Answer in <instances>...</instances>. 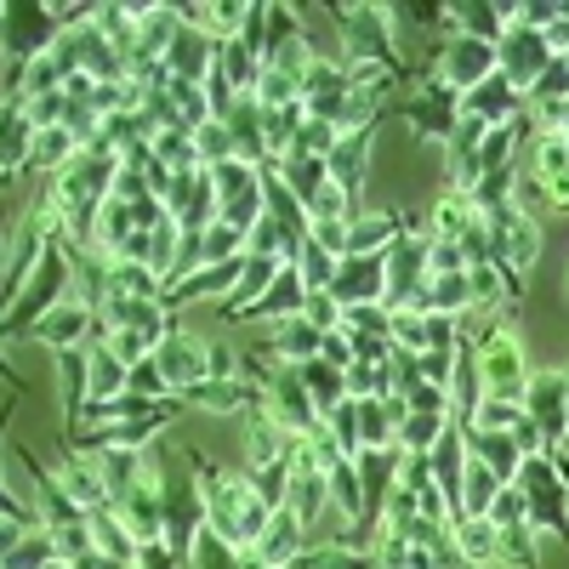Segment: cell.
Wrapping results in <instances>:
<instances>
[{"instance_id": "6da1fadb", "label": "cell", "mask_w": 569, "mask_h": 569, "mask_svg": "<svg viewBox=\"0 0 569 569\" xmlns=\"http://www.w3.org/2000/svg\"><path fill=\"white\" fill-rule=\"evenodd\" d=\"M182 461L194 467V479H200V496H206V530H217L228 547L251 552L257 536L268 530V507H262V496L251 490V479H246V472H222V467H211V456H200V450H188Z\"/></svg>"}, {"instance_id": "7a4b0ae2", "label": "cell", "mask_w": 569, "mask_h": 569, "mask_svg": "<svg viewBox=\"0 0 569 569\" xmlns=\"http://www.w3.org/2000/svg\"><path fill=\"white\" fill-rule=\"evenodd\" d=\"M74 268H80V251L63 240V228H52V233H46V246H40V262H34L29 279H23V291L12 297L7 313H0V348L23 342L29 330L58 308V297L74 284Z\"/></svg>"}, {"instance_id": "3957f363", "label": "cell", "mask_w": 569, "mask_h": 569, "mask_svg": "<svg viewBox=\"0 0 569 569\" xmlns=\"http://www.w3.org/2000/svg\"><path fill=\"white\" fill-rule=\"evenodd\" d=\"M342 34V63L348 69H382L393 80H410V63L399 58V34L388 7H325Z\"/></svg>"}, {"instance_id": "277c9868", "label": "cell", "mask_w": 569, "mask_h": 569, "mask_svg": "<svg viewBox=\"0 0 569 569\" xmlns=\"http://www.w3.org/2000/svg\"><path fill=\"white\" fill-rule=\"evenodd\" d=\"M200 530H206V496L194 485V467L171 456V461H160V541L182 569H188V552H194Z\"/></svg>"}, {"instance_id": "5b68a950", "label": "cell", "mask_w": 569, "mask_h": 569, "mask_svg": "<svg viewBox=\"0 0 569 569\" xmlns=\"http://www.w3.org/2000/svg\"><path fill=\"white\" fill-rule=\"evenodd\" d=\"M518 496H525V512H530V530L536 536H558L569 547V485L558 472V456H525V467H518Z\"/></svg>"}, {"instance_id": "8992f818", "label": "cell", "mask_w": 569, "mask_h": 569, "mask_svg": "<svg viewBox=\"0 0 569 569\" xmlns=\"http://www.w3.org/2000/svg\"><path fill=\"white\" fill-rule=\"evenodd\" d=\"M382 120H410L416 137H427V142H439V149H445L450 131L461 126V91H450L445 80L427 74L416 98H405V103H382Z\"/></svg>"}, {"instance_id": "52a82bcc", "label": "cell", "mask_w": 569, "mask_h": 569, "mask_svg": "<svg viewBox=\"0 0 569 569\" xmlns=\"http://www.w3.org/2000/svg\"><path fill=\"white\" fill-rule=\"evenodd\" d=\"M427 74L433 80H445L450 91H472L479 80H490L496 74V46L490 40H472V34H445V40H433L427 46Z\"/></svg>"}, {"instance_id": "ba28073f", "label": "cell", "mask_w": 569, "mask_h": 569, "mask_svg": "<svg viewBox=\"0 0 569 569\" xmlns=\"http://www.w3.org/2000/svg\"><path fill=\"white\" fill-rule=\"evenodd\" d=\"M518 410L530 416L536 439L547 456H558L569 445V410H563V370H530V388L518 399Z\"/></svg>"}, {"instance_id": "9c48e42d", "label": "cell", "mask_w": 569, "mask_h": 569, "mask_svg": "<svg viewBox=\"0 0 569 569\" xmlns=\"http://www.w3.org/2000/svg\"><path fill=\"white\" fill-rule=\"evenodd\" d=\"M427 251H433V233L416 228V222L382 251V257H388V297H382L388 308H410V302L421 297L427 273H433V268H427Z\"/></svg>"}, {"instance_id": "30bf717a", "label": "cell", "mask_w": 569, "mask_h": 569, "mask_svg": "<svg viewBox=\"0 0 569 569\" xmlns=\"http://www.w3.org/2000/svg\"><path fill=\"white\" fill-rule=\"evenodd\" d=\"M552 58H558V52H552V40H547L541 29H530V23H518V18H512V29L496 40V74L512 80L518 91H530V86L547 74Z\"/></svg>"}, {"instance_id": "8fae6325", "label": "cell", "mask_w": 569, "mask_h": 569, "mask_svg": "<svg viewBox=\"0 0 569 569\" xmlns=\"http://www.w3.org/2000/svg\"><path fill=\"white\" fill-rule=\"evenodd\" d=\"M337 308H388V257H342L337 273H330V291H325Z\"/></svg>"}, {"instance_id": "7c38bea8", "label": "cell", "mask_w": 569, "mask_h": 569, "mask_svg": "<svg viewBox=\"0 0 569 569\" xmlns=\"http://www.w3.org/2000/svg\"><path fill=\"white\" fill-rule=\"evenodd\" d=\"M370 142H376V126H353L337 137V149L325 154V171H330V188L353 206V217L365 211V171H370Z\"/></svg>"}, {"instance_id": "4fadbf2b", "label": "cell", "mask_w": 569, "mask_h": 569, "mask_svg": "<svg viewBox=\"0 0 569 569\" xmlns=\"http://www.w3.org/2000/svg\"><path fill=\"white\" fill-rule=\"evenodd\" d=\"M98 330H103V319H98V308H91V302H63V308H52L29 330V342L52 348V353H69V348H86Z\"/></svg>"}, {"instance_id": "5bb4252c", "label": "cell", "mask_w": 569, "mask_h": 569, "mask_svg": "<svg viewBox=\"0 0 569 569\" xmlns=\"http://www.w3.org/2000/svg\"><path fill=\"white\" fill-rule=\"evenodd\" d=\"M177 399H182V410H211V416H246V410H251V405L262 399V388L251 382V376H206V382L182 388Z\"/></svg>"}, {"instance_id": "9a60e30c", "label": "cell", "mask_w": 569, "mask_h": 569, "mask_svg": "<svg viewBox=\"0 0 569 569\" xmlns=\"http://www.w3.org/2000/svg\"><path fill=\"white\" fill-rule=\"evenodd\" d=\"M302 302H308V284H302V273H297V262H284L279 273H273V284L246 308V313H233V325H279V319H297L302 313Z\"/></svg>"}, {"instance_id": "2e32d148", "label": "cell", "mask_w": 569, "mask_h": 569, "mask_svg": "<svg viewBox=\"0 0 569 569\" xmlns=\"http://www.w3.org/2000/svg\"><path fill=\"white\" fill-rule=\"evenodd\" d=\"M206 348H211V342L188 337V330H171V337L154 348V365H160V376H166V388H171V393L206 382Z\"/></svg>"}, {"instance_id": "e0dca14e", "label": "cell", "mask_w": 569, "mask_h": 569, "mask_svg": "<svg viewBox=\"0 0 569 569\" xmlns=\"http://www.w3.org/2000/svg\"><path fill=\"white\" fill-rule=\"evenodd\" d=\"M461 114L485 120V126H512L518 114H525V91H518L512 80H501V74H490L472 91H461Z\"/></svg>"}, {"instance_id": "ac0fdd59", "label": "cell", "mask_w": 569, "mask_h": 569, "mask_svg": "<svg viewBox=\"0 0 569 569\" xmlns=\"http://www.w3.org/2000/svg\"><path fill=\"white\" fill-rule=\"evenodd\" d=\"M251 552H257L262 569H284V563H297V558L308 552V530L297 525L291 507H273V512H268V530L257 536Z\"/></svg>"}, {"instance_id": "d6986e66", "label": "cell", "mask_w": 569, "mask_h": 569, "mask_svg": "<svg viewBox=\"0 0 569 569\" xmlns=\"http://www.w3.org/2000/svg\"><path fill=\"white\" fill-rule=\"evenodd\" d=\"M240 421H246V472H251V467H268V461H284V456L297 450V439H291V433H284V427L268 416V405H262V399H257Z\"/></svg>"}, {"instance_id": "ffe728a7", "label": "cell", "mask_w": 569, "mask_h": 569, "mask_svg": "<svg viewBox=\"0 0 569 569\" xmlns=\"http://www.w3.org/2000/svg\"><path fill=\"white\" fill-rule=\"evenodd\" d=\"M34 120L23 103H0V177H29V154H34Z\"/></svg>"}, {"instance_id": "44dd1931", "label": "cell", "mask_w": 569, "mask_h": 569, "mask_svg": "<svg viewBox=\"0 0 569 569\" xmlns=\"http://www.w3.org/2000/svg\"><path fill=\"white\" fill-rule=\"evenodd\" d=\"M410 222H416L410 211H359V217L348 222V257H376V251H388Z\"/></svg>"}, {"instance_id": "7402d4cb", "label": "cell", "mask_w": 569, "mask_h": 569, "mask_svg": "<svg viewBox=\"0 0 569 569\" xmlns=\"http://www.w3.org/2000/svg\"><path fill=\"white\" fill-rule=\"evenodd\" d=\"M461 433H467V456L485 461L501 485L518 479V467H525V445H518L512 433H479V427H461Z\"/></svg>"}, {"instance_id": "603a6c76", "label": "cell", "mask_w": 569, "mask_h": 569, "mask_svg": "<svg viewBox=\"0 0 569 569\" xmlns=\"http://www.w3.org/2000/svg\"><path fill=\"white\" fill-rule=\"evenodd\" d=\"M126 382H131V365L114 359L103 342H91V348H86V405H109V399H120Z\"/></svg>"}, {"instance_id": "cb8c5ba5", "label": "cell", "mask_w": 569, "mask_h": 569, "mask_svg": "<svg viewBox=\"0 0 569 569\" xmlns=\"http://www.w3.org/2000/svg\"><path fill=\"white\" fill-rule=\"evenodd\" d=\"M359 405V450H382L393 445L399 421H405V399L388 393V399H353Z\"/></svg>"}, {"instance_id": "d4e9b609", "label": "cell", "mask_w": 569, "mask_h": 569, "mask_svg": "<svg viewBox=\"0 0 569 569\" xmlns=\"http://www.w3.org/2000/svg\"><path fill=\"white\" fill-rule=\"evenodd\" d=\"M450 29L496 46V40L512 29V7H490V0H467V7H450Z\"/></svg>"}, {"instance_id": "484cf974", "label": "cell", "mask_w": 569, "mask_h": 569, "mask_svg": "<svg viewBox=\"0 0 569 569\" xmlns=\"http://www.w3.org/2000/svg\"><path fill=\"white\" fill-rule=\"evenodd\" d=\"M86 525H91V541H98V558L109 563H137V536L120 525V512L114 507H98V512H86Z\"/></svg>"}, {"instance_id": "4316f807", "label": "cell", "mask_w": 569, "mask_h": 569, "mask_svg": "<svg viewBox=\"0 0 569 569\" xmlns=\"http://www.w3.org/2000/svg\"><path fill=\"white\" fill-rule=\"evenodd\" d=\"M297 376H302V388H308V399H313L319 421L348 399V376H342L337 365H325V359H302V365H297Z\"/></svg>"}, {"instance_id": "83f0119b", "label": "cell", "mask_w": 569, "mask_h": 569, "mask_svg": "<svg viewBox=\"0 0 569 569\" xmlns=\"http://www.w3.org/2000/svg\"><path fill=\"white\" fill-rule=\"evenodd\" d=\"M496 569H541V536L530 530V518L496 530Z\"/></svg>"}, {"instance_id": "f1b7e54d", "label": "cell", "mask_w": 569, "mask_h": 569, "mask_svg": "<svg viewBox=\"0 0 569 569\" xmlns=\"http://www.w3.org/2000/svg\"><path fill=\"white\" fill-rule=\"evenodd\" d=\"M268 166L279 171V182L291 188V194H297L302 206H313V200H319V188L330 182L325 160H313V154H284V160H268Z\"/></svg>"}, {"instance_id": "f546056e", "label": "cell", "mask_w": 569, "mask_h": 569, "mask_svg": "<svg viewBox=\"0 0 569 569\" xmlns=\"http://www.w3.org/2000/svg\"><path fill=\"white\" fill-rule=\"evenodd\" d=\"M445 433H450V416H433V410H405V421H399L393 445H399L405 456H427V450H433Z\"/></svg>"}, {"instance_id": "4dcf8cb0", "label": "cell", "mask_w": 569, "mask_h": 569, "mask_svg": "<svg viewBox=\"0 0 569 569\" xmlns=\"http://www.w3.org/2000/svg\"><path fill=\"white\" fill-rule=\"evenodd\" d=\"M58 563V541H52V530H23V541L0 558V569H52Z\"/></svg>"}, {"instance_id": "1f68e13d", "label": "cell", "mask_w": 569, "mask_h": 569, "mask_svg": "<svg viewBox=\"0 0 569 569\" xmlns=\"http://www.w3.org/2000/svg\"><path fill=\"white\" fill-rule=\"evenodd\" d=\"M450 536H456L467 563H490L496 569V525L490 518H461V525H450Z\"/></svg>"}, {"instance_id": "d6a6232c", "label": "cell", "mask_w": 569, "mask_h": 569, "mask_svg": "<svg viewBox=\"0 0 569 569\" xmlns=\"http://www.w3.org/2000/svg\"><path fill=\"white\" fill-rule=\"evenodd\" d=\"M23 399H7L0 405V450H7V427H12V410H18ZM0 518H12V525H40V512L23 501V496H12L7 490V479H0Z\"/></svg>"}, {"instance_id": "836d02e7", "label": "cell", "mask_w": 569, "mask_h": 569, "mask_svg": "<svg viewBox=\"0 0 569 569\" xmlns=\"http://www.w3.org/2000/svg\"><path fill=\"white\" fill-rule=\"evenodd\" d=\"M233 257H246V233H233L228 222H211V228L200 233V268L233 262Z\"/></svg>"}, {"instance_id": "e575fe53", "label": "cell", "mask_w": 569, "mask_h": 569, "mask_svg": "<svg viewBox=\"0 0 569 569\" xmlns=\"http://www.w3.org/2000/svg\"><path fill=\"white\" fill-rule=\"evenodd\" d=\"M319 427H325V439L337 445L342 456H359V405H353V399H342Z\"/></svg>"}, {"instance_id": "d590c367", "label": "cell", "mask_w": 569, "mask_h": 569, "mask_svg": "<svg viewBox=\"0 0 569 569\" xmlns=\"http://www.w3.org/2000/svg\"><path fill=\"white\" fill-rule=\"evenodd\" d=\"M393 365H348V399H388Z\"/></svg>"}, {"instance_id": "8d00e7d4", "label": "cell", "mask_w": 569, "mask_h": 569, "mask_svg": "<svg viewBox=\"0 0 569 569\" xmlns=\"http://www.w3.org/2000/svg\"><path fill=\"white\" fill-rule=\"evenodd\" d=\"M337 262H342V257H330V251H325V246H313V240L302 246L297 273H302V284H308V297H313V291H330V273H337Z\"/></svg>"}, {"instance_id": "74e56055", "label": "cell", "mask_w": 569, "mask_h": 569, "mask_svg": "<svg viewBox=\"0 0 569 569\" xmlns=\"http://www.w3.org/2000/svg\"><path fill=\"white\" fill-rule=\"evenodd\" d=\"M126 393H142V399H154V405H160V399H171V388H166V376H160L154 353L131 365V382H126Z\"/></svg>"}, {"instance_id": "f35d334b", "label": "cell", "mask_w": 569, "mask_h": 569, "mask_svg": "<svg viewBox=\"0 0 569 569\" xmlns=\"http://www.w3.org/2000/svg\"><path fill=\"white\" fill-rule=\"evenodd\" d=\"M399 399H405V410H433V416H450V393H445L439 382H410V388H399Z\"/></svg>"}, {"instance_id": "ab89813d", "label": "cell", "mask_w": 569, "mask_h": 569, "mask_svg": "<svg viewBox=\"0 0 569 569\" xmlns=\"http://www.w3.org/2000/svg\"><path fill=\"white\" fill-rule=\"evenodd\" d=\"M29 206H34V200L18 194V177H0V233H12V222H23Z\"/></svg>"}, {"instance_id": "60d3db41", "label": "cell", "mask_w": 569, "mask_h": 569, "mask_svg": "<svg viewBox=\"0 0 569 569\" xmlns=\"http://www.w3.org/2000/svg\"><path fill=\"white\" fill-rule=\"evenodd\" d=\"M485 518H490L496 530H501V525H525L530 512H525V496H518V485H507V490L490 501V512H485Z\"/></svg>"}, {"instance_id": "b9f144b4", "label": "cell", "mask_w": 569, "mask_h": 569, "mask_svg": "<svg viewBox=\"0 0 569 569\" xmlns=\"http://www.w3.org/2000/svg\"><path fill=\"white\" fill-rule=\"evenodd\" d=\"M558 472H563V485H569V456L563 450H558Z\"/></svg>"}, {"instance_id": "7bdbcfd3", "label": "cell", "mask_w": 569, "mask_h": 569, "mask_svg": "<svg viewBox=\"0 0 569 569\" xmlns=\"http://www.w3.org/2000/svg\"><path fill=\"white\" fill-rule=\"evenodd\" d=\"M563 410H569V370H563ZM569 456V450H563Z\"/></svg>"}, {"instance_id": "ee69618b", "label": "cell", "mask_w": 569, "mask_h": 569, "mask_svg": "<svg viewBox=\"0 0 569 569\" xmlns=\"http://www.w3.org/2000/svg\"><path fill=\"white\" fill-rule=\"evenodd\" d=\"M0 103H7V80H0Z\"/></svg>"}, {"instance_id": "f6af8a7d", "label": "cell", "mask_w": 569, "mask_h": 569, "mask_svg": "<svg viewBox=\"0 0 569 569\" xmlns=\"http://www.w3.org/2000/svg\"><path fill=\"white\" fill-rule=\"evenodd\" d=\"M467 569H490V563H467Z\"/></svg>"}]
</instances>
